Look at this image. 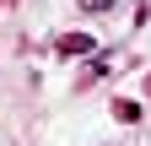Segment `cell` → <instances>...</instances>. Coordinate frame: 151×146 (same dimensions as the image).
<instances>
[{
	"mask_svg": "<svg viewBox=\"0 0 151 146\" xmlns=\"http://www.w3.org/2000/svg\"><path fill=\"white\" fill-rule=\"evenodd\" d=\"M0 6H16V0H0Z\"/></svg>",
	"mask_w": 151,
	"mask_h": 146,
	"instance_id": "obj_3",
	"label": "cell"
},
{
	"mask_svg": "<svg viewBox=\"0 0 151 146\" xmlns=\"http://www.w3.org/2000/svg\"><path fill=\"white\" fill-rule=\"evenodd\" d=\"M92 49H97L92 33H65V38H54V54H65V60L70 54H92Z\"/></svg>",
	"mask_w": 151,
	"mask_h": 146,
	"instance_id": "obj_1",
	"label": "cell"
},
{
	"mask_svg": "<svg viewBox=\"0 0 151 146\" xmlns=\"http://www.w3.org/2000/svg\"><path fill=\"white\" fill-rule=\"evenodd\" d=\"M113 119H124V124H135V119H140V103H129V98H119V103H113Z\"/></svg>",
	"mask_w": 151,
	"mask_h": 146,
	"instance_id": "obj_2",
	"label": "cell"
}]
</instances>
